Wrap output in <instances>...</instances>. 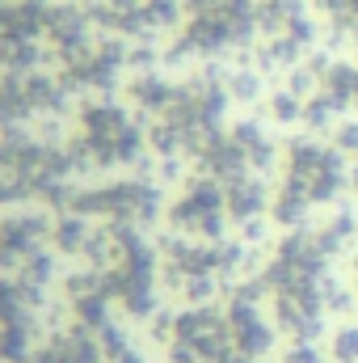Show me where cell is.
Here are the masks:
<instances>
[{
  "instance_id": "obj_3",
  "label": "cell",
  "mask_w": 358,
  "mask_h": 363,
  "mask_svg": "<svg viewBox=\"0 0 358 363\" xmlns=\"http://www.w3.org/2000/svg\"><path fill=\"white\" fill-rule=\"evenodd\" d=\"M282 363H333V359H329V351H321L316 342H295V347L282 355Z\"/></svg>"
},
{
  "instance_id": "obj_2",
  "label": "cell",
  "mask_w": 358,
  "mask_h": 363,
  "mask_svg": "<svg viewBox=\"0 0 358 363\" xmlns=\"http://www.w3.org/2000/svg\"><path fill=\"white\" fill-rule=\"evenodd\" d=\"M329 359L333 363H358V317H346L329 330Z\"/></svg>"
},
{
  "instance_id": "obj_1",
  "label": "cell",
  "mask_w": 358,
  "mask_h": 363,
  "mask_svg": "<svg viewBox=\"0 0 358 363\" xmlns=\"http://www.w3.org/2000/svg\"><path fill=\"white\" fill-rule=\"evenodd\" d=\"M228 199H232V216H236V220H253V216H262V211H266V203H270L266 186H262V182H253V178H236Z\"/></svg>"
}]
</instances>
